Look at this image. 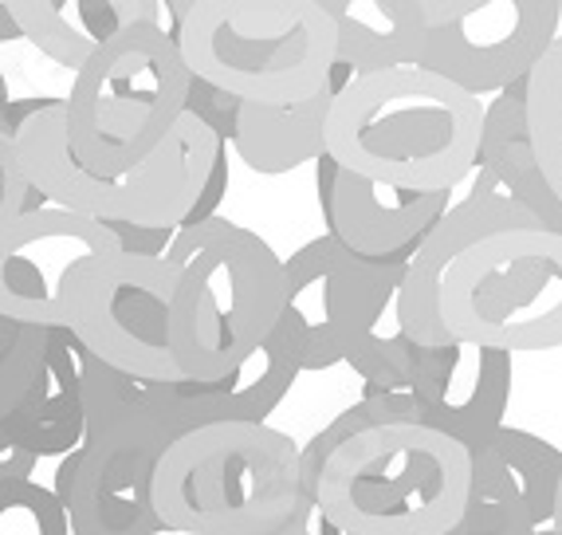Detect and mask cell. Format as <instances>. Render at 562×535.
<instances>
[{
	"instance_id": "cell-1",
	"label": "cell",
	"mask_w": 562,
	"mask_h": 535,
	"mask_svg": "<svg viewBox=\"0 0 562 535\" xmlns=\"http://www.w3.org/2000/svg\"><path fill=\"white\" fill-rule=\"evenodd\" d=\"M469 449L417 422L409 394H362L300 449L303 504L347 535H449Z\"/></svg>"
},
{
	"instance_id": "cell-2",
	"label": "cell",
	"mask_w": 562,
	"mask_h": 535,
	"mask_svg": "<svg viewBox=\"0 0 562 535\" xmlns=\"http://www.w3.org/2000/svg\"><path fill=\"white\" fill-rule=\"evenodd\" d=\"M484 107L422 67L347 83L330 99L323 154L338 169L417 193H452L476 169Z\"/></svg>"
},
{
	"instance_id": "cell-3",
	"label": "cell",
	"mask_w": 562,
	"mask_h": 535,
	"mask_svg": "<svg viewBox=\"0 0 562 535\" xmlns=\"http://www.w3.org/2000/svg\"><path fill=\"white\" fill-rule=\"evenodd\" d=\"M169 355L186 382H216L272 335L283 315V260L260 233L213 216L166 248Z\"/></svg>"
},
{
	"instance_id": "cell-4",
	"label": "cell",
	"mask_w": 562,
	"mask_h": 535,
	"mask_svg": "<svg viewBox=\"0 0 562 535\" xmlns=\"http://www.w3.org/2000/svg\"><path fill=\"white\" fill-rule=\"evenodd\" d=\"M169 36L189 76L236 103H307L335 67L327 0H173Z\"/></svg>"
},
{
	"instance_id": "cell-5",
	"label": "cell",
	"mask_w": 562,
	"mask_h": 535,
	"mask_svg": "<svg viewBox=\"0 0 562 535\" xmlns=\"http://www.w3.org/2000/svg\"><path fill=\"white\" fill-rule=\"evenodd\" d=\"M154 516L178 535H272L307 524L300 445L272 425H205L169 445L150 477Z\"/></svg>"
},
{
	"instance_id": "cell-6",
	"label": "cell",
	"mask_w": 562,
	"mask_h": 535,
	"mask_svg": "<svg viewBox=\"0 0 562 535\" xmlns=\"http://www.w3.org/2000/svg\"><path fill=\"white\" fill-rule=\"evenodd\" d=\"M221 146L225 142L186 111L138 166L119 178H91L67 146L64 99H47L36 114L16 126L20 166L40 198L106 229L131 225L181 233L213 174Z\"/></svg>"
},
{
	"instance_id": "cell-7",
	"label": "cell",
	"mask_w": 562,
	"mask_h": 535,
	"mask_svg": "<svg viewBox=\"0 0 562 535\" xmlns=\"http://www.w3.org/2000/svg\"><path fill=\"white\" fill-rule=\"evenodd\" d=\"M186 59L169 24L142 20L119 32L76 71L64 94L71 158L91 178H119L173 131L189 99Z\"/></svg>"
},
{
	"instance_id": "cell-8",
	"label": "cell",
	"mask_w": 562,
	"mask_h": 535,
	"mask_svg": "<svg viewBox=\"0 0 562 535\" xmlns=\"http://www.w3.org/2000/svg\"><path fill=\"white\" fill-rule=\"evenodd\" d=\"M437 311L457 343L507 355L562 347V236L539 225L480 236L449 260Z\"/></svg>"
},
{
	"instance_id": "cell-9",
	"label": "cell",
	"mask_w": 562,
	"mask_h": 535,
	"mask_svg": "<svg viewBox=\"0 0 562 535\" xmlns=\"http://www.w3.org/2000/svg\"><path fill=\"white\" fill-rule=\"evenodd\" d=\"M166 260L114 253L87 264L64 288V331L103 367L138 382H181L169 355Z\"/></svg>"
},
{
	"instance_id": "cell-10",
	"label": "cell",
	"mask_w": 562,
	"mask_h": 535,
	"mask_svg": "<svg viewBox=\"0 0 562 535\" xmlns=\"http://www.w3.org/2000/svg\"><path fill=\"white\" fill-rule=\"evenodd\" d=\"M405 260H366L330 241H307L283 260V315L300 370L338 367L358 338L378 331L394 303Z\"/></svg>"
},
{
	"instance_id": "cell-11",
	"label": "cell",
	"mask_w": 562,
	"mask_h": 535,
	"mask_svg": "<svg viewBox=\"0 0 562 535\" xmlns=\"http://www.w3.org/2000/svg\"><path fill=\"white\" fill-rule=\"evenodd\" d=\"M559 0H422L417 67L464 94L519 83L559 40Z\"/></svg>"
},
{
	"instance_id": "cell-12",
	"label": "cell",
	"mask_w": 562,
	"mask_h": 535,
	"mask_svg": "<svg viewBox=\"0 0 562 535\" xmlns=\"http://www.w3.org/2000/svg\"><path fill=\"white\" fill-rule=\"evenodd\" d=\"M119 253V236L99 221L40 205L0 233V315L64 331V288L87 264Z\"/></svg>"
},
{
	"instance_id": "cell-13",
	"label": "cell",
	"mask_w": 562,
	"mask_h": 535,
	"mask_svg": "<svg viewBox=\"0 0 562 535\" xmlns=\"http://www.w3.org/2000/svg\"><path fill=\"white\" fill-rule=\"evenodd\" d=\"M417 422L449 442L472 445L504 425L512 398V355L472 343L417 347L413 343L409 390Z\"/></svg>"
},
{
	"instance_id": "cell-14",
	"label": "cell",
	"mask_w": 562,
	"mask_h": 535,
	"mask_svg": "<svg viewBox=\"0 0 562 535\" xmlns=\"http://www.w3.org/2000/svg\"><path fill=\"white\" fill-rule=\"evenodd\" d=\"M452 205V193L382 186L319 158V209L327 236L366 260H409Z\"/></svg>"
},
{
	"instance_id": "cell-15",
	"label": "cell",
	"mask_w": 562,
	"mask_h": 535,
	"mask_svg": "<svg viewBox=\"0 0 562 535\" xmlns=\"http://www.w3.org/2000/svg\"><path fill=\"white\" fill-rule=\"evenodd\" d=\"M154 457L83 442L56 469L52 497L59 500L71 535H161L150 504Z\"/></svg>"
},
{
	"instance_id": "cell-16",
	"label": "cell",
	"mask_w": 562,
	"mask_h": 535,
	"mask_svg": "<svg viewBox=\"0 0 562 535\" xmlns=\"http://www.w3.org/2000/svg\"><path fill=\"white\" fill-rule=\"evenodd\" d=\"M531 225H539V221L531 213H524L516 201L499 198V193H492V198L469 193L460 205H449V213L422 236V245L413 248V256L405 260L402 283H397L394 296L397 331L409 343H417V347H445V343H452L441 327V311H437V288H441L449 260L464 253L469 245H476L480 236Z\"/></svg>"
},
{
	"instance_id": "cell-17",
	"label": "cell",
	"mask_w": 562,
	"mask_h": 535,
	"mask_svg": "<svg viewBox=\"0 0 562 535\" xmlns=\"http://www.w3.org/2000/svg\"><path fill=\"white\" fill-rule=\"evenodd\" d=\"M469 500L512 508L535 524L551 527L554 492L562 480V449L539 433L499 425L469 449Z\"/></svg>"
},
{
	"instance_id": "cell-18",
	"label": "cell",
	"mask_w": 562,
	"mask_h": 535,
	"mask_svg": "<svg viewBox=\"0 0 562 535\" xmlns=\"http://www.w3.org/2000/svg\"><path fill=\"white\" fill-rule=\"evenodd\" d=\"M527 79V76H524ZM524 79L492 99L480 119V142H476V166L480 178L472 186L476 198H499L516 201L524 213H531L547 233L562 236V205L547 186L543 169L535 161L531 134H527V111H524Z\"/></svg>"
},
{
	"instance_id": "cell-19",
	"label": "cell",
	"mask_w": 562,
	"mask_h": 535,
	"mask_svg": "<svg viewBox=\"0 0 562 535\" xmlns=\"http://www.w3.org/2000/svg\"><path fill=\"white\" fill-rule=\"evenodd\" d=\"M20 36L52 64L79 71L99 47L142 20L169 24V4L154 0H9Z\"/></svg>"
},
{
	"instance_id": "cell-20",
	"label": "cell",
	"mask_w": 562,
	"mask_h": 535,
	"mask_svg": "<svg viewBox=\"0 0 562 535\" xmlns=\"http://www.w3.org/2000/svg\"><path fill=\"white\" fill-rule=\"evenodd\" d=\"M335 16V67L327 91L394 67H417L422 0H327Z\"/></svg>"
},
{
	"instance_id": "cell-21",
	"label": "cell",
	"mask_w": 562,
	"mask_h": 535,
	"mask_svg": "<svg viewBox=\"0 0 562 535\" xmlns=\"http://www.w3.org/2000/svg\"><path fill=\"white\" fill-rule=\"evenodd\" d=\"M16 449L32 457H67L83 445V390H79L76 338L52 331L44 375L16 413L4 417Z\"/></svg>"
},
{
	"instance_id": "cell-22",
	"label": "cell",
	"mask_w": 562,
	"mask_h": 535,
	"mask_svg": "<svg viewBox=\"0 0 562 535\" xmlns=\"http://www.w3.org/2000/svg\"><path fill=\"white\" fill-rule=\"evenodd\" d=\"M335 94L323 87L315 99L295 107H256L236 103L233 138L228 146L248 169L263 178H280L291 169L323 158V131H327V111Z\"/></svg>"
},
{
	"instance_id": "cell-23",
	"label": "cell",
	"mask_w": 562,
	"mask_h": 535,
	"mask_svg": "<svg viewBox=\"0 0 562 535\" xmlns=\"http://www.w3.org/2000/svg\"><path fill=\"white\" fill-rule=\"evenodd\" d=\"M524 111L535 161L562 205V36L524 79Z\"/></svg>"
},
{
	"instance_id": "cell-24",
	"label": "cell",
	"mask_w": 562,
	"mask_h": 535,
	"mask_svg": "<svg viewBox=\"0 0 562 535\" xmlns=\"http://www.w3.org/2000/svg\"><path fill=\"white\" fill-rule=\"evenodd\" d=\"M52 331L16 323L0 315V422L20 410V402L32 394V386L44 375V358Z\"/></svg>"
},
{
	"instance_id": "cell-25",
	"label": "cell",
	"mask_w": 562,
	"mask_h": 535,
	"mask_svg": "<svg viewBox=\"0 0 562 535\" xmlns=\"http://www.w3.org/2000/svg\"><path fill=\"white\" fill-rule=\"evenodd\" d=\"M358 378L362 394H405L409 390V367H413V343L402 331H370L358 338L342 358Z\"/></svg>"
},
{
	"instance_id": "cell-26",
	"label": "cell",
	"mask_w": 562,
	"mask_h": 535,
	"mask_svg": "<svg viewBox=\"0 0 562 535\" xmlns=\"http://www.w3.org/2000/svg\"><path fill=\"white\" fill-rule=\"evenodd\" d=\"M0 535H71L64 508L36 480L0 489Z\"/></svg>"
},
{
	"instance_id": "cell-27",
	"label": "cell",
	"mask_w": 562,
	"mask_h": 535,
	"mask_svg": "<svg viewBox=\"0 0 562 535\" xmlns=\"http://www.w3.org/2000/svg\"><path fill=\"white\" fill-rule=\"evenodd\" d=\"M40 205H47V201L32 189L29 174L20 166L16 134L0 131V233H4L12 221H20V216Z\"/></svg>"
},
{
	"instance_id": "cell-28",
	"label": "cell",
	"mask_w": 562,
	"mask_h": 535,
	"mask_svg": "<svg viewBox=\"0 0 562 535\" xmlns=\"http://www.w3.org/2000/svg\"><path fill=\"white\" fill-rule=\"evenodd\" d=\"M449 535H535V524L527 516H519V512H512V508L469 500L464 516Z\"/></svg>"
},
{
	"instance_id": "cell-29",
	"label": "cell",
	"mask_w": 562,
	"mask_h": 535,
	"mask_svg": "<svg viewBox=\"0 0 562 535\" xmlns=\"http://www.w3.org/2000/svg\"><path fill=\"white\" fill-rule=\"evenodd\" d=\"M225 198H228V146H221V151H216V161H213V174H209V181H205V189H201V198H198V205H193V213H189L186 229L213 221L216 209L225 205Z\"/></svg>"
},
{
	"instance_id": "cell-30",
	"label": "cell",
	"mask_w": 562,
	"mask_h": 535,
	"mask_svg": "<svg viewBox=\"0 0 562 535\" xmlns=\"http://www.w3.org/2000/svg\"><path fill=\"white\" fill-rule=\"evenodd\" d=\"M9 40H24L16 29V20L9 12V0H0V44H9Z\"/></svg>"
},
{
	"instance_id": "cell-31",
	"label": "cell",
	"mask_w": 562,
	"mask_h": 535,
	"mask_svg": "<svg viewBox=\"0 0 562 535\" xmlns=\"http://www.w3.org/2000/svg\"><path fill=\"white\" fill-rule=\"evenodd\" d=\"M9 103H12V99H9V83H4V76H0V131H4V134H12L9 131Z\"/></svg>"
},
{
	"instance_id": "cell-32",
	"label": "cell",
	"mask_w": 562,
	"mask_h": 535,
	"mask_svg": "<svg viewBox=\"0 0 562 535\" xmlns=\"http://www.w3.org/2000/svg\"><path fill=\"white\" fill-rule=\"evenodd\" d=\"M272 535H315V532H311V524H288V527H280V532H272Z\"/></svg>"
},
{
	"instance_id": "cell-33",
	"label": "cell",
	"mask_w": 562,
	"mask_h": 535,
	"mask_svg": "<svg viewBox=\"0 0 562 535\" xmlns=\"http://www.w3.org/2000/svg\"><path fill=\"white\" fill-rule=\"evenodd\" d=\"M9 449H16V442H12V433H9V425L0 422V453H9Z\"/></svg>"
},
{
	"instance_id": "cell-34",
	"label": "cell",
	"mask_w": 562,
	"mask_h": 535,
	"mask_svg": "<svg viewBox=\"0 0 562 535\" xmlns=\"http://www.w3.org/2000/svg\"><path fill=\"white\" fill-rule=\"evenodd\" d=\"M315 535H347V532H338V527H330L327 520H319V527H315Z\"/></svg>"
},
{
	"instance_id": "cell-35",
	"label": "cell",
	"mask_w": 562,
	"mask_h": 535,
	"mask_svg": "<svg viewBox=\"0 0 562 535\" xmlns=\"http://www.w3.org/2000/svg\"><path fill=\"white\" fill-rule=\"evenodd\" d=\"M535 535H562V527H543V532H535Z\"/></svg>"
}]
</instances>
